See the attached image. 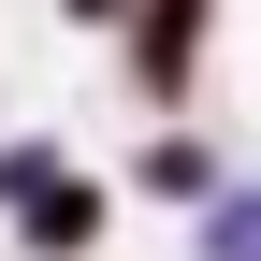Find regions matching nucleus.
Returning <instances> with one entry per match:
<instances>
[{"label": "nucleus", "instance_id": "20e7f679", "mask_svg": "<svg viewBox=\"0 0 261 261\" xmlns=\"http://www.w3.org/2000/svg\"><path fill=\"white\" fill-rule=\"evenodd\" d=\"M73 15H116V0H73Z\"/></svg>", "mask_w": 261, "mask_h": 261}, {"label": "nucleus", "instance_id": "f03ea898", "mask_svg": "<svg viewBox=\"0 0 261 261\" xmlns=\"http://www.w3.org/2000/svg\"><path fill=\"white\" fill-rule=\"evenodd\" d=\"M130 58H145V87H189V58H203V0H145Z\"/></svg>", "mask_w": 261, "mask_h": 261}, {"label": "nucleus", "instance_id": "7ed1b4c3", "mask_svg": "<svg viewBox=\"0 0 261 261\" xmlns=\"http://www.w3.org/2000/svg\"><path fill=\"white\" fill-rule=\"evenodd\" d=\"M203 247H218V261H261V203H218V218H203Z\"/></svg>", "mask_w": 261, "mask_h": 261}, {"label": "nucleus", "instance_id": "f257e3e1", "mask_svg": "<svg viewBox=\"0 0 261 261\" xmlns=\"http://www.w3.org/2000/svg\"><path fill=\"white\" fill-rule=\"evenodd\" d=\"M0 189H15L29 247H87V232H102V203H87V174H58V160H15Z\"/></svg>", "mask_w": 261, "mask_h": 261}]
</instances>
